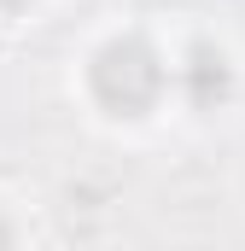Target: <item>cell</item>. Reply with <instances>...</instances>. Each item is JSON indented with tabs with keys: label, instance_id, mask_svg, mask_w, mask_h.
I'll use <instances>...</instances> for the list:
<instances>
[{
	"label": "cell",
	"instance_id": "obj_1",
	"mask_svg": "<svg viewBox=\"0 0 245 251\" xmlns=\"http://www.w3.org/2000/svg\"><path fill=\"white\" fill-rule=\"evenodd\" d=\"M88 82H94V94H99V105H111L122 117H140V111H152L158 105V94H164V64L158 53L146 47V41H111L94 70H88Z\"/></svg>",
	"mask_w": 245,
	"mask_h": 251
},
{
	"label": "cell",
	"instance_id": "obj_2",
	"mask_svg": "<svg viewBox=\"0 0 245 251\" xmlns=\"http://www.w3.org/2000/svg\"><path fill=\"white\" fill-rule=\"evenodd\" d=\"M187 94H193V105H210V100L228 94V59L216 47H193V59H187Z\"/></svg>",
	"mask_w": 245,
	"mask_h": 251
},
{
	"label": "cell",
	"instance_id": "obj_3",
	"mask_svg": "<svg viewBox=\"0 0 245 251\" xmlns=\"http://www.w3.org/2000/svg\"><path fill=\"white\" fill-rule=\"evenodd\" d=\"M6 246H12V234H6V222H0V251H6Z\"/></svg>",
	"mask_w": 245,
	"mask_h": 251
},
{
	"label": "cell",
	"instance_id": "obj_4",
	"mask_svg": "<svg viewBox=\"0 0 245 251\" xmlns=\"http://www.w3.org/2000/svg\"><path fill=\"white\" fill-rule=\"evenodd\" d=\"M12 6H24V0H0V12H12Z\"/></svg>",
	"mask_w": 245,
	"mask_h": 251
}]
</instances>
